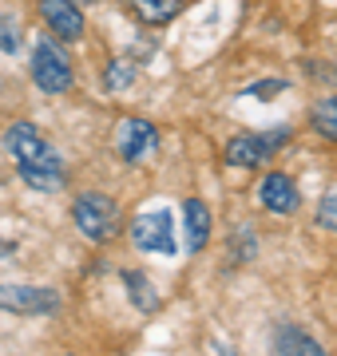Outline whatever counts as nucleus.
I'll return each instance as SVG.
<instances>
[{"label": "nucleus", "instance_id": "nucleus-1", "mask_svg": "<svg viewBox=\"0 0 337 356\" xmlns=\"http://www.w3.org/2000/svg\"><path fill=\"white\" fill-rule=\"evenodd\" d=\"M72 222L88 242H111L119 234V206L104 191H84L72 202Z\"/></svg>", "mask_w": 337, "mask_h": 356}, {"label": "nucleus", "instance_id": "nucleus-2", "mask_svg": "<svg viewBox=\"0 0 337 356\" xmlns=\"http://www.w3.org/2000/svg\"><path fill=\"white\" fill-rule=\"evenodd\" d=\"M32 83H36L44 95H64L76 83V72H72V60L68 51L56 44V36H40L32 44Z\"/></svg>", "mask_w": 337, "mask_h": 356}, {"label": "nucleus", "instance_id": "nucleus-3", "mask_svg": "<svg viewBox=\"0 0 337 356\" xmlns=\"http://www.w3.org/2000/svg\"><path fill=\"white\" fill-rule=\"evenodd\" d=\"M290 143V127H274V131H242L226 143V166H238V170H254L266 159H274V151H282Z\"/></svg>", "mask_w": 337, "mask_h": 356}, {"label": "nucleus", "instance_id": "nucleus-4", "mask_svg": "<svg viewBox=\"0 0 337 356\" xmlns=\"http://www.w3.org/2000/svg\"><path fill=\"white\" fill-rule=\"evenodd\" d=\"M4 151L16 159V166H52V170H64L60 151L40 135L36 123H13L4 131Z\"/></svg>", "mask_w": 337, "mask_h": 356}, {"label": "nucleus", "instance_id": "nucleus-5", "mask_svg": "<svg viewBox=\"0 0 337 356\" xmlns=\"http://www.w3.org/2000/svg\"><path fill=\"white\" fill-rule=\"evenodd\" d=\"M131 245L139 250V254H163L171 257L179 250L175 242V222H171V210H143L135 222H131Z\"/></svg>", "mask_w": 337, "mask_h": 356}, {"label": "nucleus", "instance_id": "nucleus-6", "mask_svg": "<svg viewBox=\"0 0 337 356\" xmlns=\"http://www.w3.org/2000/svg\"><path fill=\"white\" fill-rule=\"evenodd\" d=\"M64 305L60 289L48 285H0V309L4 313H20V317H44Z\"/></svg>", "mask_w": 337, "mask_h": 356}, {"label": "nucleus", "instance_id": "nucleus-7", "mask_svg": "<svg viewBox=\"0 0 337 356\" xmlns=\"http://www.w3.org/2000/svg\"><path fill=\"white\" fill-rule=\"evenodd\" d=\"M159 147V131L155 123H147V119H123L116 131V151L123 163H143L147 154H155Z\"/></svg>", "mask_w": 337, "mask_h": 356}, {"label": "nucleus", "instance_id": "nucleus-8", "mask_svg": "<svg viewBox=\"0 0 337 356\" xmlns=\"http://www.w3.org/2000/svg\"><path fill=\"white\" fill-rule=\"evenodd\" d=\"M40 20L48 24L56 40H79L84 36V13L76 0H40Z\"/></svg>", "mask_w": 337, "mask_h": 356}, {"label": "nucleus", "instance_id": "nucleus-9", "mask_svg": "<svg viewBox=\"0 0 337 356\" xmlns=\"http://www.w3.org/2000/svg\"><path fill=\"white\" fill-rule=\"evenodd\" d=\"M258 202L266 206L270 214H294V210L301 206V194H298V186H294V178L282 175V170H274V175L262 178Z\"/></svg>", "mask_w": 337, "mask_h": 356}, {"label": "nucleus", "instance_id": "nucleus-10", "mask_svg": "<svg viewBox=\"0 0 337 356\" xmlns=\"http://www.w3.org/2000/svg\"><path fill=\"white\" fill-rule=\"evenodd\" d=\"M182 234H187V254L207 250L210 242V210L203 198H187L182 202Z\"/></svg>", "mask_w": 337, "mask_h": 356}, {"label": "nucleus", "instance_id": "nucleus-11", "mask_svg": "<svg viewBox=\"0 0 337 356\" xmlns=\"http://www.w3.org/2000/svg\"><path fill=\"white\" fill-rule=\"evenodd\" d=\"M274 353L278 356H329L322 344L313 341L306 329H298V325H278V329H274Z\"/></svg>", "mask_w": 337, "mask_h": 356}, {"label": "nucleus", "instance_id": "nucleus-12", "mask_svg": "<svg viewBox=\"0 0 337 356\" xmlns=\"http://www.w3.org/2000/svg\"><path fill=\"white\" fill-rule=\"evenodd\" d=\"M127 8L139 16L143 24L163 28V24H171V20L182 13V0H127Z\"/></svg>", "mask_w": 337, "mask_h": 356}, {"label": "nucleus", "instance_id": "nucleus-13", "mask_svg": "<svg viewBox=\"0 0 337 356\" xmlns=\"http://www.w3.org/2000/svg\"><path fill=\"white\" fill-rule=\"evenodd\" d=\"M123 285H127L131 305L139 309V313H155V309H159V289L147 281V273H139V269H127V273H123Z\"/></svg>", "mask_w": 337, "mask_h": 356}, {"label": "nucleus", "instance_id": "nucleus-14", "mask_svg": "<svg viewBox=\"0 0 337 356\" xmlns=\"http://www.w3.org/2000/svg\"><path fill=\"white\" fill-rule=\"evenodd\" d=\"M16 170H20V182H28L32 191L56 194L68 186V175L64 170H52V166H16Z\"/></svg>", "mask_w": 337, "mask_h": 356}, {"label": "nucleus", "instance_id": "nucleus-15", "mask_svg": "<svg viewBox=\"0 0 337 356\" xmlns=\"http://www.w3.org/2000/svg\"><path fill=\"white\" fill-rule=\"evenodd\" d=\"M310 123H313V131H318L322 139L337 143V95H325L322 103H313Z\"/></svg>", "mask_w": 337, "mask_h": 356}, {"label": "nucleus", "instance_id": "nucleus-16", "mask_svg": "<svg viewBox=\"0 0 337 356\" xmlns=\"http://www.w3.org/2000/svg\"><path fill=\"white\" fill-rule=\"evenodd\" d=\"M135 83V64L131 60H111L107 64V91H123Z\"/></svg>", "mask_w": 337, "mask_h": 356}, {"label": "nucleus", "instance_id": "nucleus-17", "mask_svg": "<svg viewBox=\"0 0 337 356\" xmlns=\"http://www.w3.org/2000/svg\"><path fill=\"white\" fill-rule=\"evenodd\" d=\"M318 226L337 234V182L322 194V202H318Z\"/></svg>", "mask_w": 337, "mask_h": 356}, {"label": "nucleus", "instance_id": "nucleus-18", "mask_svg": "<svg viewBox=\"0 0 337 356\" xmlns=\"http://www.w3.org/2000/svg\"><path fill=\"white\" fill-rule=\"evenodd\" d=\"M20 44H24V36H20V24H16V20H8V16H0V51L16 56V51H20Z\"/></svg>", "mask_w": 337, "mask_h": 356}, {"label": "nucleus", "instance_id": "nucleus-19", "mask_svg": "<svg viewBox=\"0 0 337 356\" xmlns=\"http://www.w3.org/2000/svg\"><path fill=\"white\" fill-rule=\"evenodd\" d=\"M234 234H238V254H234V261H242V257H254V229L238 226Z\"/></svg>", "mask_w": 337, "mask_h": 356}, {"label": "nucleus", "instance_id": "nucleus-20", "mask_svg": "<svg viewBox=\"0 0 337 356\" xmlns=\"http://www.w3.org/2000/svg\"><path fill=\"white\" fill-rule=\"evenodd\" d=\"M285 88V79H274V83H262V88H250L254 95H274V91H282Z\"/></svg>", "mask_w": 337, "mask_h": 356}]
</instances>
